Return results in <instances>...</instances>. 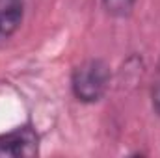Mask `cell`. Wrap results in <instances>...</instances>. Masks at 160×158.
<instances>
[{
  "label": "cell",
  "instance_id": "6da1fadb",
  "mask_svg": "<svg viewBox=\"0 0 160 158\" xmlns=\"http://www.w3.org/2000/svg\"><path fill=\"white\" fill-rule=\"evenodd\" d=\"M110 80H112L110 65L102 58L84 60L71 73L73 97L82 104H95L106 95Z\"/></svg>",
  "mask_w": 160,
  "mask_h": 158
},
{
  "label": "cell",
  "instance_id": "7a4b0ae2",
  "mask_svg": "<svg viewBox=\"0 0 160 158\" xmlns=\"http://www.w3.org/2000/svg\"><path fill=\"white\" fill-rule=\"evenodd\" d=\"M39 155V134L30 125L0 134V158H30Z\"/></svg>",
  "mask_w": 160,
  "mask_h": 158
},
{
  "label": "cell",
  "instance_id": "3957f363",
  "mask_svg": "<svg viewBox=\"0 0 160 158\" xmlns=\"http://www.w3.org/2000/svg\"><path fill=\"white\" fill-rule=\"evenodd\" d=\"M26 0H0V41L17 34L24 21Z\"/></svg>",
  "mask_w": 160,
  "mask_h": 158
},
{
  "label": "cell",
  "instance_id": "277c9868",
  "mask_svg": "<svg viewBox=\"0 0 160 158\" xmlns=\"http://www.w3.org/2000/svg\"><path fill=\"white\" fill-rule=\"evenodd\" d=\"M104 11L114 19H127L136 6V0H101Z\"/></svg>",
  "mask_w": 160,
  "mask_h": 158
},
{
  "label": "cell",
  "instance_id": "5b68a950",
  "mask_svg": "<svg viewBox=\"0 0 160 158\" xmlns=\"http://www.w3.org/2000/svg\"><path fill=\"white\" fill-rule=\"evenodd\" d=\"M151 106H153V112L160 117V63L157 69V77L151 86Z\"/></svg>",
  "mask_w": 160,
  "mask_h": 158
}]
</instances>
